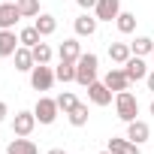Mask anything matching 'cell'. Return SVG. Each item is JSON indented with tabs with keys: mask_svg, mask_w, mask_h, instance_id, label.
Masks as SVG:
<instances>
[{
	"mask_svg": "<svg viewBox=\"0 0 154 154\" xmlns=\"http://www.w3.org/2000/svg\"><path fill=\"white\" fill-rule=\"evenodd\" d=\"M97 66H100V57L94 51L82 54L79 60H75V82H79L82 88H88L91 82H97Z\"/></svg>",
	"mask_w": 154,
	"mask_h": 154,
	"instance_id": "cell-1",
	"label": "cell"
},
{
	"mask_svg": "<svg viewBox=\"0 0 154 154\" xmlns=\"http://www.w3.org/2000/svg\"><path fill=\"white\" fill-rule=\"evenodd\" d=\"M115 112H118V118H121L124 124H130V121H136V115H139V100H136L130 91H118V94H115Z\"/></svg>",
	"mask_w": 154,
	"mask_h": 154,
	"instance_id": "cell-2",
	"label": "cell"
},
{
	"mask_svg": "<svg viewBox=\"0 0 154 154\" xmlns=\"http://www.w3.org/2000/svg\"><path fill=\"white\" fill-rule=\"evenodd\" d=\"M54 69L48 66V63H36L33 69H30V88L33 91H51V85H54Z\"/></svg>",
	"mask_w": 154,
	"mask_h": 154,
	"instance_id": "cell-3",
	"label": "cell"
},
{
	"mask_svg": "<svg viewBox=\"0 0 154 154\" xmlns=\"http://www.w3.org/2000/svg\"><path fill=\"white\" fill-rule=\"evenodd\" d=\"M57 112H60V109H57V100H51V97H39L36 106H33V115H36L39 124H54Z\"/></svg>",
	"mask_w": 154,
	"mask_h": 154,
	"instance_id": "cell-4",
	"label": "cell"
},
{
	"mask_svg": "<svg viewBox=\"0 0 154 154\" xmlns=\"http://www.w3.org/2000/svg\"><path fill=\"white\" fill-rule=\"evenodd\" d=\"M94 15H97V21H115L121 15V0H97Z\"/></svg>",
	"mask_w": 154,
	"mask_h": 154,
	"instance_id": "cell-5",
	"label": "cell"
},
{
	"mask_svg": "<svg viewBox=\"0 0 154 154\" xmlns=\"http://www.w3.org/2000/svg\"><path fill=\"white\" fill-rule=\"evenodd\" d=\"M112 94H115V91H109L106 82H91V85H88V100H91L94 106H109V103H112Z\"/></svg>",
	"mask_w": 154,
	"mask_h": 154,
	"instance_id": "cell-6",
	"label": "cell"
},
{
	"mask_svg": "<svg viewBox=\"0 0 154 154\" xmlns=\"http://www.w3.org/2000/svg\"><path fill=\"white\" fill-rule=\"evenodd\" d=\"M33 127H36V115H33V112H18V115L12 118V133H15V136H30Z\"/></svg>",
	"mask_w": 154,
	"mask_h": 154,
	"instance_id": "cell-7",
	"label": "cell"
},
{
	"mask_svg": "<svg viewBox=\"0 0 154 154\" xmlns=\"http://www.w3.org/2000/svg\"><path fill=\"white\" fill-rule=\"evenodd\" d=\"M124 72H127L130 82H142V79H148V66H145V60H142L139 54H133V57L124 63Z\"/></svg>",
	"mask_w": 154,
	"mask_h": 154,
	"instance_id": "cell-8",
	"label": "cell"
},
{
	"mask_svg": "<svg viewBox=\"0 0 154 154\" xmlns=\"http://www.w3.org/2000/svg\"><path fill=\"white\" fill-rule=\"evenodd\" d=\"M18 18H21V12L15 3H0V30H12L18 24Z\"/></svg>",
	"mask_w": 154,
	"mask_h": 154,
	"instance_id": "cell-9",
	"label": "cell"
},
{
	"mask_svg": "<svg viewBox=\"0 0 154 154\" xmlns=\"http://www.w3.org/2000/svg\"><path fill=\"white\" fill-rule=\"evenodd\" d=\"M148 136H151V127L145 124V121H130L127 124V139L130 142H136V145H142V142H148Z\"/></svg>",
	"mask_w": 154,
	"mask_h": 154,
	"instance_id": "cell-10",
	"label": "cell"
},
{
	"mask_svg": "<svg viewBox=\"0 0 154 154\" xmlns=\"http://www.w3.org/2000/svg\"><path fill=\"white\" fill-rule=\"evenodd\" d=\"M21 39L15 36V30H0V57H12L18 51Z\"/></svg>",
	"mask_w": 154,
	"mask_h": 154,
	"instance_id": "cell-11",
	"label": "cell"
},
{
	"mask_svg": "<svg viewBox=\"0 0 154 154\" xmlns=\"http://www.w3.org/2000/svg\"><path fill=\"white\" fill-rule=\"evenodd\" d=\"M103 82H106V88H109V91H115V94L130 88V79H127V72H124V69H109Z\"/></svg>",
	"mask_w": 154,
	"mask_h": 154,
	"instance_id": "cell-12",
	"label": "cell"
},
{
	"mask_svg": "<svg viewBox=\"0 0 154 154\" xmlns=\"http://www.w3.org/2000/svg\"><path fill=\"white\" fill-rule=\"evenodd\" d=\"M57 57H60V60L75 63V60L82 57V45H79V39H63V42H60V48H57Z\"/></svg>",
	"mask_w": 154,
	"mask_h": 154,
	"instance_id": "cell-13",
	"label": "cell"
},
{
	"mask_svg": "<svg viewBox=\"0 0 154 154\" xmlns=\"http://www.w3.org/2000/svg\"><path fill=\"white\" fill-rule=\"evenodd\" d=\"M6 154H39V148H36V142H30L27 136H15V139L9 142Z\"/></svg>",
	"mask_w": 154,
	"mask_h": 154,
	"instance_id": "cell-14",
	"label": "cell"
},
{
	"mask_svg": "<svg viewBox=\"0 0 154 154\" xmlns=\"http://www.w3.org/2000/svg\"><path fill=\"white\" fill-rule=\"evenodd\" d=\"M109 57L115 60V63H127L130 57H133V48H130V42H109Z\"/></svg>",
	"mask_w": 154,
	"mask_h": 154,
	"instance_id": "cell-15",
	"label": "cell"
},
{
	"mask_svg": "<svg viewBox=\"0 0 154 154\" xmlns=\"http://www.w3.org/2000/svg\"><path fill=\"white\" fill-rule=\"evenodd\" d=\"M12 57H15V69H21V72H30V69L36 66V60H33V51H30L27 45H18V51H15Z\"/></svg>",
	"mask_w": 154,
	"mask_h": 154,
	"instance_id": "cell-16",
	"label": "cell"
},
{
	"mask_svg": "<svg viewBox=\"0 0 154 154\" xmlns=\"http://www.w3.org/2000/svg\"><path fill=\"white\" fill-rule=\"evenodd\" d=\"M75 33H79V36H94L97 33V15H79V18H75Z\"/></svg>",
	"mask_w": 154,
	"mask_h": 154,
	"instance_id": "cell-17",
	"label": "cell"
},
{
	"mask_svg": "<svg viewBox=\"0 0 154 154\" xmlns=\"http://www.w3.org/2000/svg\"><path fill=\"white\" fill-rule=\"evenodd\" d=\"M66 115H69V124H72V127H85V124H88V118H91L88 103H75V106H72Z\"/></svg>",
	"mask_w": 154,
	"mask_h": 154,
	"instance_id": "cell-18",
	"label": "cell"
},
{
	"mask_svg": "<svg viewBox=\"0 0 154 154\" xmlns=\"http://www.w3.org/2000/svg\"><path fill=\"white\" fill-rule=\"evenodd\" d=\"M109 151L112 154H139V145L136 142H130V139H109Z\"/></svg>",
	"mask_w": 154,
	"mask_h": 154,
	"instance_id": "cell-19",
	"label": "cell"
},
{
	"mask_svg": "<svg viewBox=\"0 0 154 154\" xmlns=\"http://www.w3.org/2000/svg\"><path fill=\"white\" fill-rule=\"evenodd\" d=\"M33 27L39 30V36H51V33L57 30V18H54V15H36Z\"/></svg>",
	"mask_w": 154,
	"mask_h": 154,
	"instance_id": "cell-20",
	"label": "cell"
},
{
	"mask_svg": "<svg viewBox=\"0 0 154 154\" xmlns=\"http://www.w3.org/2000/svg\"><path fill=\"white\" fill-rule=\"evenodd\" d=\"M130 48H133V54L145 57V54H151V51H154V39H151V36H136V39L130 42Z\"/></svg>",
	"mask_w": 154,
	"mask_h": 154,
	"instance_id": "cell-21",
	"label": "cell"
},
{
	"mask_svg": "<svg viewBox=\"0 0 154 154\" xmlns=\"http://www.w3.org/2000/svg\"><path fill=\"white\" fill-rule=\"evenodd\" d=\"M21 18H36L39 15V0H15Z\"/></svg>",
	"mask_w": 154,
	"mask_h": 154,
	"instance_id": "cell-22",
	"label": "cell"
},
{
	"mask_svg": "<svg viewBox=\"0 0 154 154\" xmlns=\"http://www.w3.org/2000/svg\"><path fill=\"white\" fill-rule=\"evenodd\" d=\"M54 75H57L60 82H75V63L60 60V63H57V69H54Z\"/></svg>",
	"mask_w": 154,
	"mask_h": 154,
	"instance_id": "cell-23",
	"label": "cell"
},
{
	"mask_svg": "<svg viewBox=\"0 0 154 154\" xmlns=\"http://www.w3.org/2000/svg\"><path fill=\"white\" fill-rule=\"evenodd\" d=\"M115 24H118L121 33H133V30H136V15H133V12H121V15L115 18Z\"/></svg>",
	"mask_w": 154,
	"mask_h": 154,
	"instance_id": "cell-24",
	"label": "cell"
},
{
	"mask_svg": "<svg viewBox=\"0 0 154 154\" xmlns=\"http://www.w3.org/2000/svg\"><path fill=\"white\" fill-rule=\"evenodd\" d=\"M18 39H21V45H27V48H33L36 42H42V36H39L36 27H24V30L18 33Z\"/></svg>",
	"mask_w": 154,
	"mask_h": 154,
	"instance_id": "cell-25",
	"label": "cell"
},
{
	"mask_svg": "<svg viewBox=\"0 0 154 154\" xmlns=\"http://www.w3.org/2000/svg\"><path fill=\"white\" fill-rule=\"evenodd\" d=\"M54 100H57V109H60L63 115H66V112H69V109H72L75 103H79V100H75V94H69V91H63V94H57Z\"/></svg>",
	"mask_w": 154,
	"mask_h": 154,
	"instance_id": "cell-26",
	"label": "cell"
},
{
	"mask_svg": "<svg viewBox=\"0 0 154 154\" xmlns=\"http://www.w3.org/2000/svg\"><path fill=\"white\" fill-rule=\"evenodd\" d=\"M30 51H33V60H36V63H48V60H51V48H48L45 42H36Z\"/></svg>",
	"mask_w": 154,
	"mask_h": 154,
	"instance_id": "cell-27",
	"label": "cell"
},
{
	"mask_svg": "<svg viewBox=\"0 0 154 154\" xmlns=\"http://www.w3.org/2000/svg\"><path fill=\"white\" fill-rule=\"evenodd\" d=\"M75 3H79V6L88 12V9H94V6H97V0H75Z\"/></svg>",
	"mask_w": 154,
	"mask_h": 154,
	"instance_id": "cell-28",
	"label": "cell"
},
{
	"mask_svg": "<svg viewBox=\"0 0 154 154\" xmlns=\"http://www.w3.org/2000/svg\"><path fill=\"white\" fill-rule=\"evenodd\" d=\"M145 82H148V91H151V94H154V69H151V72H148V79H145Z\"/></svg>",
	"mask_w": 154,
	"mask_h": 154,
	"instance_id": "cell-29",
	"label": "cell"
},
{
	"mask_svg": "<svg viewBox=\"0 0 154 154\" xmlns=\"http://www.w3.org/2000/svg\"><path fill=\"white\" fill-rule=\"evenodd\" d=\"M3 118H6V103L0 100V121H3Z\"/></svg>",
	"mask_w": 154,
	"mask_h": 154,
	"instance_id": "cell-30",
	"label": "cell"
},
{
	"mask_svg": "<svg viewBox=\"0 0 154 154\" xmlns=\"http://www.w3.org/2000/svg\"><path fill=\"white\" fill-rule=\"evenodd\" d=\"M48 154H66V151H63V148H51Z\"/></svg>",
	"mask_w": 154,
	"mask_h": 154,
	"instance_id": "cell-31",
	"label": "cell"
},
{
	"mask_svg": "<svg viewBox=\"0 0 154 154\" xmlns=\"http://www.w3.org/2000/svg\"><path fill=\"white\" fill-rule=\"evenodd\" d=\"M151 115H154V100H151Z\"/></svg>",
	"mask_w": 154,
	"mask_h": 154,
	"instance_id": "cell-32",
	"label": "cell"
},
{
	"mask_svg": "<svg viewBox=\"0 0 154 154\" xmlns=\"http://www.w3.org/2000/svg\"><path fill=\"white\" fill-rule=\"evenodd\" d=\"M100 154H112V151H109V148H106V151H100Z\"/></svg>",
	"mask_w": 154,
	"mask_h": 154,
	"instance_id": "cell-33",
	"label": "cell"
},
{
	"mask_svg": "<svg viewBox=\"0 0 154 154\" xmlns=\"http://www.w3.org/2000/svg\"><path fill=\"white\" fill-rule=\"evenodd\" d=\"M3 3H15V0H3Z\"/></svg>",
	"mask_w": 154,
	"mask_h": 154,
	"instance_id": "cell-34",
	"label": "cell"
},
{
	"mask_svg": "<svg viewBox=\"0 0 154 154\" xmlns=\"http://www.w3.org/2000/svg\"><path fill=\"white\" fill-rule=\"evenodd\" d=\"M151 57H154V51H151Z\"/></svg>",
	"mask_w": 154,
	"mask_h": 154,
	"instance_id": "cell-35",
	"label": "cell"
}]
</instances>
